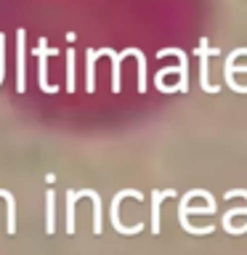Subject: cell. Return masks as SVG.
I'll list each match as a JSON object with an SVG mask.
<instances>
[{"instance_id":"5b68a950","label":"cell","mask_w":247,"mask_h":255,"mask_svg":"<svg viewBox=\"0 0 247 255\" xmlns=\"http://www.w3.org/2000/svg\"><path fill=\"white\" fill-rule=\"evenodd\" d=\"M234 197L245 199V210H247V189H234V191H226V194H223V199H234ZM245 218H247V215H245ZM245 231H247V223H245Z\"/></svg>"},{"instance_id":"3957f363","label":"cell","mask_w":247,"mask_h":255,"mask_svg":"<svg viewBox=\"0 0 247 255\" xmlns=\"http://www.w3.org/2000/svg\"><path fill=\"white\" fill-rule=\"evenodd\" d=\"M45 234H56V191H45Z\"/></svg>"},{"instance_id":"7a4b0ae2","label":"cell","mask_w":247,"mask_h":255,"mask_svg":"<svg viewBox=\"0 0 247 255\" xmlns=\"http://www.w3.org/2000/svg\"><path fill=\"white\" fill-rule=\"evenodd\" d=\"M170 197H178V191L173 189H165V191H151V234H159V205L162 199H170Z\"/></svg>"},{"instance_id":"277c9868","label":"cell","mask_w":247,"mask_h":255,"mask_svg":"<svg viewBox=\"0 0 247 255\" xmlns=\"http://www.w3.org/2000/svg\"><path fill=\"white\" fill-rule=\"evenodd\" d=\"M5 199V205H8V210H5V229H8V237L16 234V199L13 194L8 189H3V194H0Z\"/></svg>"},{"instance_id":"6da1fadb","label":"cell","mask_w":247,"mask_h":255,"mask_svg":"<svg viewBox=\"0 0 247 255\" xmlns=\"http://www.w3.org/2000/svg\"><path fill=\"white\" fill-rule=\"evenodd\" d=\"M127 197H133L135 202H141V199H143V191H138V189H123V191H117L115 199H112V213H109V221H112V226H115L117 234L133 237V234H141V231H143V223H135V226H125V223L120 221V205H123V199H127Z\"/></svg>"}]
</instances>
